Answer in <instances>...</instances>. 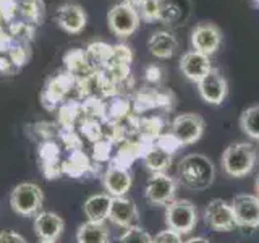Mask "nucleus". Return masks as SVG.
<instances>
[{
    "label": "nucleus",
    "mask_w": 259,
    "mask_h": 243,
    "mask_svg": "<svg viewBox=\"0 0 259 243\" xmlns=\"http://www.w3.org/2000/svg\"><path fill=\"white\" fill-rule=\"evenodd\" d=\"M178 177L188 190L202 191L209 188L215 178L214 162L199 152L186 154L178 164Z\"/></svg>",
    "instance_id": "nucleus-1"
},
{
    "label": "nucleus",
    "mask_w": 259,
    "mask_h": 243,
    "mask_svg": "<svg viewBox=\"0 0 259 243\" xmlns=\"http://www.w3.org/2000/svg\"><path fill=\"white\" fill-rule=\"evenodd\" d=\"M257 160L256 148L249 141H238L225 148L221 157V166L225 175L243 178L253 172Z\"/></svg>",
    "instance_id": "nucleus-2"
},
{
    "label": "nucleus",
    "mask_w": 259,
    "mask_h": 243,
    "mask_svg": "<svg viewBox=\"0 0 259 243\" xmlns=\"http://www.w3.org/2000/svg\"><path fill=\"white\" fill-rule=\"evenodd\" d=\"M198 208L190 199H174L165 206V225L180 235H188L198 225Z\"/></svg>",
    "instance_id": "nucleus-3"
},
{
    "label": "nucleus",
    "mask_w": 259,
    "mask_h": 243,
    "mask_svg": "<svg viewBox=\"0 0 259 243\" xmlns=\"http://www.w3.org/2000/svg\"><path fill=\"white\" fill-rule=\"evenodd\" d=\"M44 202L42 188L36 183L24 182L16 185L10 194V206L16 214L31 217L37 216Z\"/></svg>",
    "instance_id": "nucleus-4"
},
{
    "label": "nucleus",
    "mask_w": 259,
    "mask_h": 243,
    "mask_svg": "<svg viewBox=\"0 0 259 243\" xmlns=\"http://www.w3.org/2000/svg\"><path fill=\"white\" fill-rule=\"evenodd\" d=\"M204 118L199 113L185 112L177 115L170 125V135L178 141L180 146H190L201 140L204 135Z\"/></svg>",
    "instance_id": "nucleus-5"
},
{
    "label": "nucleus",
    "mask_w": 259,
    "mask_h": 243,
    "mask_svg": "<svg viewBox=\"0 0 259 243\" xmlns=\"http://www.w3.org/2000/svg\"><path fill=\"white\" fill-rule=\"evenodd\" d=\"M107 23L115 36L128 37L140 28L141 16L136 7L128 2H121L110 8V12L107 13Z\"/></svg>",
    "instance_id": "nucleus-6"
},
{
    "label": "nucleus",
    "mask_w": 259,
    "mask_h": 243,
    "mask_svg": "<svg viewBox=\"0 0 259 243\" xmlns=\"http://www.w3.org/2000/svg\"><path fill=\"white\" fill-rule=\"evenodd\" d=\"M177 180L165 172L152 174L144 186V198L152 206H167L175 199L177 194Z\"/></svg>",
    "instance_id": "nucleus-7"
},
{
    "label": "nucleus",
    "mask_w": 259,
    "mask_h": 243,
    "mask_svg": "<svg viewBox=\"0 0 259 243\" xmlns=\"http://www.w3.org/2000/svg\"><path fill=\"white\" fill-rule=\"evenodd\" d=\"M198 93L201 99L210 105H221L229 96V83L219 68H210L207 75L198 81Z\"/></svg>",
    "instance_id": "nucleus-8"
},
{
    "label": "nucleus",
    "mask_w": 259,
    "mask_h": 243,
    "mask_svg": "<svg viewBox=\"0 0 259 243\" xmlns=\"http://www.w3.org/2000/svg\"><path fill=\"white\" fill-rule=\"evenodd\" d=\"M202 217L204 224L214 232H230L237 227L232 205L221 198H214L207 202Z\"/></svg>",
    "instance_id": "nucleus-9"
},
{
    "label": "nucleus",
    "mask_w": 259,
    "mask_h": 243,
    "mask_svg": "<svg viewBox=\"0 0 259 243\" xmlns=\"http://www.w3.org/2000/svg\"><path fill=\"white\" fill-rule=\"evenodd\" d=\"M237 227H259V198L256 194L241 193L230 201Z\"/></svg>",
    "instance_id": "nucleus-10"
},
{
    "label": "nucleus",
    "mask_w": 259,
    "mask_h": 243,
    "mask_svg": "<svg viewBox=\"0 0 259 243\" xmlns=\"http://www.w3.org/2000/svg\"><path fill=\"white\" fill-rule=\"evenodd\" d=\"M222 44V32L214 23H201L191 31L193 51L210 57Z\"/></svg>",
    "instance_id": "nucleus-11"
},
{
    "label": "nucleus",
    "mask_w": 259,
    "mask_h": 243,
    "mask_svg": "<svg viewBox=\"0 0 259 243\" xmlns=\"http://www.w3.org/2000/svg\"><path fill=\"white\" fill-rule=\"evenodd\" d=\"M55 21L63 31L70 32V34H76V32H81L84 29L88 16L83 7L76 4H65L57 8Z\"/></svg>",
    "instance_id": "nucleus-12"
},
{
    "label": "nucleus",
    "mask_w": 259,
    "mask_h": 243,
    "mask_svg": "<svg viewBox=\"0 0 259 243\" xmlns=\"http://www.w3.org/2000/svg\"><path fill=\"white\" fill-rule=\"evenodd\" d=\"M104 188L112 198L125 196L133 185V178L130 170H126L123 166H110L102 177Z\"/></svg>",
    "instance_id": "nucleus-13"
},
{
    "label": "nucleus",
    "mask_w": 259,
    "mask_h": 243,
    "mask_svg": "<svg viewBox=\"0 0 259 243\" xmlns=\"http://www.w3.org/2000/svg\"><path fill=\"white\" fill-rule=\"evenodd\" d=\"M65 222L63 219L51 213V211H42L37 216H34V232L40 240L46 241H57L63 233Z\"/></svg>",
    "instance_id": "nucleus-14"
},
{
    "label": "nucleus",
    "mask_w": 259,
    "mask_h": 243,
    "mask_svg": "<svg viewBox=\"0 0 259 243\" xmlns=\"http://www.w3.org/2000/svg\"><path fill=\"white\" fill-rule=\"evenodd\" d=\"M109 219L113 224H117L118 227H123L126 230L130 227L136 225L138 219H140V213H138V208L133 199L118 196V198H112Z\"/></svg>",
    "instance_id": "nucleus-15"
},
{
    "label": "nucleus",
    "mask_w": 259,
    "mask_h": 243,
    "mask_svg": "<svg viewBox=\"0 0 259 243\" xmlns=\"http://www.w3.org/2000/svg\"><path fill=\"white\" fill-rule=\"evenodd\" d=\"M210 68H212V65H210L209 57L196 51L185 52L180 59V71L186 79L193 81V83H198L202 76L207 75Z\"/></svg>",
    "instance_id": "nucleus-16"
},
{
    "label": "nucleus",
    "mask_w": 259,
    "mask_h": 243,
    "mask_svg": "<svg viewBox=\"0 0 259 243\" xmlns=\"http://www.w3.org/2000/svg\"><path fill=\"white\" fill-rule=\"evenodd\" d=\"M110 206H112V196L109 193H97L89 196L84 205L83 211L88 221L91 222H104L105 219H109L110 214Z\"/></svg>",
    "instance_id": "nucleus-17"
},
{
    "label": "nucleus",
    "mask_w": 259,
    "mask_h": 243,
    "mask_svg": "<svg viewBox=\"0 0 259 243\" xmlns=\"http://www.w3.org/2000/svg\"><path fill=\"white\" fill-rule=\"evenodd\" d=\"M149 52L157 59H170L178 47L177 37L168 31H157L149 37Z\"/></svg>",
    "instance_id": "nucleus-18"
},
{
    "label": "nucleus",
    "mask_w": 259,
    "mask_h": 243,
    "mask_svg": "<svg viewBox=\"0 0 259 243\" xmlns=\"http://www.w3.org/2000/svg\"><path fill=\"white\" fill-rule=\"evenodd\" d=\"M78 243H109L110 233L104 222H91L86 221L79 225L76 233Z\"/></svg>",
    "instance_id": "nucleus-19"
},
{
    "label": "nucleus",
    "mask_w": 259,
    "mask_h": 243,
    "mask_svg": "<svg viewBox=\"0 0 259 243\" xmlns=\"http://www.w3.org/2000/svg\"><path fill=\"white\" fill-rule=\"evenodd\" d=\"M143 160L152 174H160L165 172V169H168L172 164V152L156 144L143 154Z\"/></svg>",
    "instance_id": "nucleus-20"
},
{
    "label": "nucleus",
    "mask_w": 259,
    "mask_h": 243,
    "mask_svg": "<svg viewBox=\"0 0 259 243\" xmlns=\"http://www.w3.org/2000/svg\"><path fill=\"white\" fill-rule=\"evenodd\" d=\"M240 128L251 140H259V104L243 110L240 117Z\"/></svg>",
    "instance_id": "nucleus-21"
},
{
    "label": "nucleus",
    "mask_w": 259,
    "mask_h": 243,
    "mask_svg": "<svg viewBox=\"0 0 259 243\" xmlns=\"http://www.w3.org/2000/svg\"><path fill=\"white\" fill-rule=\"evenodd\" d=\"M86 54H88V60L107 63L112 60V57H113V47H110L105 43H93L88 47Z\"/></svg>",
    "instance_id": "nucleus-22"
},
{
    "label": "nucleus",
    "mask_w": 259,
    "mask_h": 243,
    "mask_svg": "<svg viewBox=\"0 0 259 243\" xmlns=\"http://www.w3.org/2000/svg\"><path fill=\"white\" fill-rule=\"evenodd\" d=\"M18 10L29 23H37L40 21V16H42L44 5L40 0H23L18 5Z\"/></svg>",
    "instance_id": "nucleus-23"
},
{
    "label": "nucleus",
    "mask_w": 259,
    "mask_h": 243,
    "mask_svg": "<svg viewBox=\"0 0 259 243\" xmlns=\"http://www.w3.org/2000/svg\"><path fill=\"white\" fill-rule=\"evenodd\" d=\"M140 16L146 23H152L156 20H160L162 16V0H144V2L138 7Z\"/></svg>",
    "instance_id": "nucleus-24"
},
{
    "label": "nucleus",
    "mask_w": 259,
    "mask_h": 243,
    "mask_svg": "<svg viewBox=\"0 0 259 243\" xmlns=\"http://www.w3.org/2000/svg\"><path fill=\"white\" fill-rule=\"evenodd\" d=\"M118 243H152V237L148 230L135 225L125 230V233L120 237Z\"/></svg>",
    "instance_id": "nucleus-25"
},
{
    "label": "nucleus",
    "mask_w": 259,
    "mask_h": 243,
    "mask_svg": "<svg viewBox=\"0 0 259 243\" xmlns=\"http://www.w3.org/2000/svg\"><path fill=\"white\" fill-rule=\"evenodd\" d=\"M65 65L68 67L70 71H78L86 65L88 62V54L83 51H78V49H73V51H68L63 57Z\"/></svg>",
    "instance_id": "nucleus-26"
},
{
    "label": "nucleus",
    "mask_w": 259,
    "mask_h": 243,
    "mask_svg": "<svg viewBox=\"0 0 259 243\" xmlns=\"http://www.w3.org/2000/svg\"><path fill=\"white\" fill-rule=\"evenodd\" d=\"M183 235L172 229H165L156 233V237H152V243H183Z\"/></svg>",
    "instance_id": "nucleus-27"
},
{
    "label": "nucleus",
    "mask_w": 259,
    "mask_h": 243,
    "mask_svg": "<svg viewBox=\"0 0 259 243\" xmlns=\"http://www.w3.org/2000/svg\"><path fill=\"white\" fill-rule=\"evenodd\" d=\"M16 8H18V5H16L15 0H0V21L12 23Z\"/></svg>",
    "instance_id": "nucleus-28"
},
{
    "label": "nucleus",
    "mask_w": 259,
    "mask_h": 243,
    "mask_svg": "<svg viewBox=\"0 0 259 243\" xmlns=\"http://www.w3.org/2000/svg\"><path fill=\"white\" fill-rule=\"evenodd\" d=\"M8 54H10V60L13 63V67H21V65H24L28 60L26 49L23 47V44H13V47L8 51Z\"/></svg>",
    "instance_id": "nucleus-29"
},
{
    "label": "nucleus",
    "mask_w": 259,
    "mask_h": 243,
    "mask_svg": "<svg viewBox=\"0 0 259 243\" xmlns=\"http://www.w3.org/2000/svg\"><path fill=\"white\" fill-rule=\"evenodd\" d=\"M0 243H26L23 235L13 230H4L0 232Z\"/></svg>",
    "instance_id": "nucleus-30"
},
{
    "label": "nucleus",
    "mask_w": 259,
    "mask_h": 243,
    "mask_svg": "<svg viewBox=\"0 0 259 243\" xmlns=\"http://www.w3.org/2000/svg\"><path fill=\"white\" fill-rule=\"evenodd\" d=\"M146 78L149 81H157L160 78V70L156 67V65H151V67L146 68Z\"/></svg>",
    "instance_id": "nucleus-31"
},
{
    "label": "nucleus",
    "mask_w": 259,
    "mask_h": 243,
    "mask_svg": "<svg viewBox=\"0 0 259 243\" xmlns=\"http://www.w3.org/2000/svg\"><path fill=\"white\" fill-rule=\"evenodd\" d=\"M13 68V63L10 59H7V57H0V71L2 73H10Z\"/></svg>",
    "instance_id": "nucleus-32"
},
{
    "label": "nucleus",
    "mask_w": 259,
    "mask_h": 243,
    "mask_svg": "<svg viewBox=\"0 0 259 243\" xmlns=\"http://www.w3.org/2000/svg\"><path fill=\"white\" fill-rule=\"evenodd\" d=\"M183 243H210V241L207 238H204V237H194V238H190V240H186Z\"/></svg>",
    "instance_id": "nucleus-33"
},
{
    "label": "nucleus",
    "mask_w": 259,
    "mask_h": 243,
    "mask_svg": "<svg viewBox=\"0 0 259 243\" xmlns=\"http://www.w3.org/2000/svg\"><path fill=\"white\" fill-rule=\"evenodd\" d=\"M123 2H128V4H132L133 7H136V8H138V7H140V5L144 2V0H123Z\"/></svg>",
    "instance_id": "nucleus-34"
},
{
    "label": "nucleus",
    "mask_w": 259,
    "mask_h": 243,
    "mask_svg": "<svg viewBox=\"0 0 259 243\" xmlns=\"http://www.w3.org/2000/svg\"><path fill=\"white\" fill-rule=\"evenodd\" d=\"M254 191H256V196L259 198V175L256 177V180H254Z\"/></svg>",
    "instance_id": "nucleus-35"
},
{
    "label": "nucleus",
    "mask_w": 259,
    "mask_h": 243,
    "mask_svg": "<svg viewBox=\"0 0 259 243\" xmlns=\"http://www.w3.org/2000/svg\"><path fill=\"white\" fill-rule=\"evenodd\" d=\"M39 243H57V241H46V240H40Z\"/></svg>",
    "instance_id": "nucleus-36"
}]
</instances>
